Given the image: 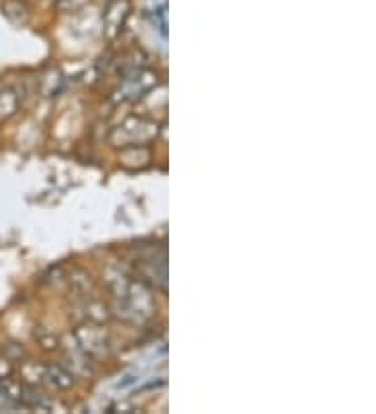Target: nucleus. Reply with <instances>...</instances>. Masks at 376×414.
<instances>
[{"mask_svg":"<svg viewBox=\"0 0 376 414\" xmlns=\"http://www.w3.org/2000/svg\"><path fill=\"white\" fill-rule=\"evenodd\" d=\"M15 109V98L11 96V93H2L0 95V115H9Z\"/></svg>","mask_w":376,"mask_h":414,"instance_id":"obj_1","label":"nucleus"}]
</instances>
